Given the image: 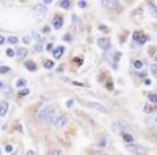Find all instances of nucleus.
<instances>
[{"label":"nucleus","instance_id":"1","mask_svg":"<svg viewBox=\"0 0 157 155\" xmlns=\"http://www.w3.org/2000/svg\"><path fill=\"white\" fill-rule=\"evenodd\" d=\"M38 118L43 122H52L55 118V109L52 106H46L38 112Z\"/></svg>","mask_w":157,"mask_h":155},{"label":"nucleus","instance_id":"2","mask_svg":"<svg viewBox=\"0 0 157 155\" xmlns=\"http://www.w3.org/2000/svg\"><path fill=\"white\" fill-rule=\"evenodd\" d=\"M125 148L130 153L135 155H147V153H148V149L146 147L137 144H127Z\"/></svg>","mask_w":157,"mask_h":155},{"label":"nucleus","instance_id":"3","mask_svg":"<svg viewBox=\"0 0 157 155\" xmlns=\"http://www.w3.org/2000/svg\"><path fill=\"white\" fill-rule=\"evenodd\" d=\"M111 129H112L113 132H116V133H123V132L129 130V125L125 121H117L112 124Z\"/></svg>","mask_w":157,"mask_h":155},{"label":"nucleus","instance_id":"4","mask_svg":"<svg viewBox=\"0 0 157 155\" xmlns=\"http://www.w3.org/2000/svg\"><path fill=\"white\" fill-rule=\"evenodd\" d=\"M84 105L86 107L92 108L101 113H107V108H106L103 104L98 103V102H84Z\"/></svg>","mask_w":157,"mask_h":155},{"label":"nucleus","instance_id":"5","mask_svg":"<svg viewBox=\"0 0 157 155\" xmlns=\"http://www.w3.org/2000/svg\"><path fill=\"white\" fill-rule=\"evenodd\" d=\"M67 123V118L64 115V114H60L59 116H57L55 119V125L58 128H63Z\"/></svg>","mask_w":157,"mask_h":155},{"label":"nucleus","instance_id":"6","mask_svg":"<svg viewBox=\"0 0 157 155\" xmlns=\"http://www.w3.org/2000/svg\"><path fill=\"white\" fill-rule=\"evenodd\" d=\"M98 45L102 49H108L110 47V40L108 38H98Z\"/></svg>","mask_w":157,"mask_h":155},{"label":"nucleus","instance_id":"7","mask_svg":"<svg viewBox=\"0 0 157 155\" xmlns=\"http://www.w3.org/2000/svg\"><path fill=\"white\" fill-rule=\"evenodd\" d=\"M64 52H65L64 46H61L60 45V46H57L56 48H54V50H52V56H54L55 59L58 60L64 55Z\"/></svg>","mask_w":157,"mask_h":155},{"label":"nucleus","instance_id":"8","mask_svg":"<svg viewBox=\"0 0 157 155\" xmlns=\"http://www.w3.org/2000/svg\"><path fill=\"white\" fill-rule=\"evenodd\" d=\"M35 12H36V14L38 16L43 17V16H45V14H46L47 9L44 4H37V6H35Z\"/></svg>","mask_w":157,"mask_h":155},{"label":"nucleus","instance_id":"9","mask_svg":"<svg viewBox=\"0 0 157 155\" xmlns=\"http://www.w3.org/2000/svg\"><path fill=\"white\" fill-rule=\"evenodd\" d=\"M63 23H64V20L61 16H57L55 17V19L52 20V26H54L55 29H60L61 27L63 26Z\"/></svg>","mask_w":157,"mask_h":155},{"label":"nucleus","instance_id":"10","mask_svg":"<svg viewBox=\"0 0 157 155\" xmlns=\"http://www.w3.org/2000/svg\"><path fill=\"white\" fill-rule=\"evenodd\" d=\"M102 4H103V6L107 7V9H110V10H115L116 7L120 6L118 1H113V0H109V1H102Z\"/></svg>","mask_w":157,"mask_h":155},{"label":"nucleus","instance_id":"11","mask_svg":"<svg viewBox=\"0 0 157 155\" xmlns=\"http://www.w3.org/2000/svg\"><path fill=\"white\" fill-rule=\"evenodd\" d=\"M24 66L29 72H36L37 70V65L34 61L32 60H27L24 62Z\"/></svg>","mask_w":157,"mask_h":155},{"label":"nucleus","instance_id":"12","mask_svg":"<svg viewBox=\"0 0 157 155\" xmlns=\"http://www.w3.org/2000/svg\"><path fill=\"white\" fill-rule=\"evenodd\" d=\"M9 111V103L7 102H0V116H4Z\"/></svg>","mask_w":157,"mask_h":155},{"label":"nucleus","instance_id":"13","mask_svg":"<svg viewBox=\"0 0 157 155\" xmlns=\"http://www.w3.org/2000/svg\"><path fill=\"white\" fill-rule=\"evenodd\" d=\"M32 36L38 42V44H42V43L45 41V38L43 37L42 35H40L38 32H36V30H33V32H32Z\"/></svg>","mask_w":157,"mask_h":155},{"label":"nucleus","instance_id":"14","mask_svg":"<svg viewBox=\"0 0 157 155\" xmlns=\"http://www.w3.org/2000/svg\"><path fill=\"white\" fill-rule=\"evenodd\" d=\"M27 54H29V50H27L26 48H23V47H20L16 52L17 58H18V59H24V58L27 56Z\"/></svg>","mask_w":157,"mask_h":155},{"label":"nucleus","instance_id":"15","mask_svg":"<svg viewBox=\"0 0 157 155\" xmlns=\"http://www.w3.org/2000/svg\"><path fill=\"white\" fill-rule=\"evenodd\" d=\"M121 137H123L124 141L127 144H132L134 141V137L131 135V134L127 133V132H123V133H121Z\"/></svg>","mask_w":157,"mask_h":155},{"label":"nucleus","instance_id":"16","mask_svg":"<svg viewBox=\"0 0 157 155\" xmlns=\"http://www.w3.org/2000/svg\"><path fill=\"white\" fill-rule=\"evenodd\" d=\"M148 6H149V10H150V12L152 13V15L157 17V6L156 4H154L153 2H149Z\"/></svg>","mask_w":157,"mask_h":155},{"label":"nucleus","instance_id":"17","mask_svg":"<svg viewBox=\"0 0 157 155\" xmlns=\"http://www.w3.org/2000/svg\"><path fill=\"white\" fill-rule=\"evenodd\" d=\"M26 84H27V81L25 80V79L21 78V79H19V80L17 81L16 86H17V87H19V88H24L25 86H26Z\"/></svg>","mask_w":157,"mask_h":155},{"label":"nucleus","instance_id":"18","mask_svg":"<svg viewBox=\"0 0 157 155\" xmlns=\"http://www.w3.org/2000/svg\"><path fill=\"white\" fill-rule=\"evenodd\" d=\"M70 6H71V2H70L69 0H63V1L60 2V6L64 10H68L70 7Z\"/></svg>","mask_w":157,"mask_h":155},{"label":"nucleus","instance_id":"19","mask_svg":"<svg viewBox=\"0 0 157 155\" xmlns=\"http://www.w3.org/2000/svg\"><path fill=\"white\" fill-rule=\"evenodd\" d=\"M43 66H44L45 69H52V68L55 66V63L52 62V60H46L44 62V64H43Z\"/></svg>","mask_w":157,"mask_h":155},{"label":"nucleus","instance_id":"20","mask_svg":"<svg viewBox=\"0 0 157 155\" xmlns=\"http://www.w3.org/2000/svg\"><path fill=\"white\" fill-rule=\"evenodd\" d=\"M143 37V34H141L140 32H138V30H135V32L133 33V35H132V39L134 40V41H136V42H138L139 41V39Z\"/></svg>","mask_w":157,"mask_h":155},{"label":"nucleus","instance_id":"21","mask_svg":"<svg viewBox=\"0 0 157 155\" xmlns=\"http://www.w3.org/2000/svg\"><path fill=\"white\" fill-rule=\"evenodd\" d=\"M7 42H9L10 44H17V43L19 42V39H18V37H16V36H10L7 38Z\"/></svg>","mask_w":157,"mask_h":155},{"label":"nucleus","instance_id":"22","mask_svg":"<svg viewBox=\"0 0 157 155\" xmlns=\"http://www.w3.org/2000/svg\"><path fill=\"white\" fill-rule=\"evenodd\" d=\"M143 65H144V63L141 62L140 60H135L133 62V66H134V68H136V69H141V68H143Z\"/></svg>","mask_w":157,"mask_h":155},{"label":"nucleus","instance_id":"23","mask_svg":"<svg viewBox=\"0 0 157 155\" xmlns=\"http://www.w3.org/2000/svg\"><path fill=\"white\" fill-rule=\"evenodd\" d=\"M148 100L150 101L151 103L156 104L157 103V95H155V93H150V95H148Z\"/></svg>","mask_w":157,"mask_h":155},{"label":"nucleus","instance_id":"24","mask_svg":"<svg viewBox=\"0 0 157 155\" xmlns=\"http://www.w3.org/2000/svg\"><path fill=\"white\" fill-rule=\"evenodd\" d=\"M106 144H107V138H106L105 136H102L100 139L98 141V145L100 147H105Z\"/></svg>","mask_w":157,"mask_h":155},{"label":"nucleus","instance_id":"25","mask_svg":"<svg viewBox=\"0 0 157 155\" xmlns=\"http://www.w3.org/2000/svg\"><path fill=\"white\" fill-rule=\"evenodd\" d=\"M144 111H145L146 113H152L153 112V107H152L151 105H149V104H146V105L144 106Z\"/></svg>","mask_w":157,"mask_h":155},{"label":"nucleus","instance_id":"26","mask_svg":"<svg viewBox=\"0 0 157 155\" xmlns=\"http://www.w3.org/2000/svg\"><path fill=\"white\" fill-rule=\"evenodd\" d=\"M11 70V67L10 66H0V73L3 75V73H6Z\"/></svg>","mask_w":157,"mask_h":155},{"label":"nucleus","instance_id":"27","mask_svg":"<svg viewBox=\"0 0 157 155\" xmlns=\"http://www.w3.org/2000/svg\"><path fill=\"white\" fill-rule=\"evenodd\" d=\"M150 70L154 76H156L157 77V64H152L150 66Z\"/></svg>","mask_w":157,"mask_h":155},{"label":"nucleus","instance_id":"28","mask_svg":"<svg viewBox=\"0 0 157 155\" xmlns=\"http://www.w3.org/2000/svg\"><path fill=\"white\" fill-rule=\"evenodd\" d=\"M29 93V89H27V88H23L22 90L19 91V95L21 96H26Z\"/></svg>","mask_w":157,"mask_h":155},{"label":"nucleus","instance_id":"29","mask_svg":"<svg viewBox=\"0 0 157 155\" xmlns=\"http://www.w3.org/2000/svg\"><path fill=\"white\" fill-rule=\"evenodd\" d=\"M147 40H148V37L146 36V35H143V37L139 39V41H138V44L139 45H144L145 43L147 42Z\"/></svg>","mask_w":157,"mask_h":155},{"label":"nucleus","instance_id":"30","mask_svg":"<svg viewBox=\"0 0 157 155\" xmlns=\"http://www.w3.org/2000/svg\"><path fill=\"white\" fill-rule=\"evenodd\" d=\"M6 52L7 57H10V58H12V57H14V56H15V50H13L12 48H7Z\"/></svg>","mask_w":157,"mask_h":155},{"label":"nucleus","instance_id":"31","mask_svg":"<svg viewBox=\"0 0 157 155\" xmlns=\"http://www.w3.org/2000/svg\"><path fill=\"white\" fill-rule=\"evenodd\" d=\"M121 54L120 52H116L114 56H113V61H114V62H118L121 59Z\"/></svg>","mask_w":157,"mask_h":155},{"label":"nucleus","instance_id":"32","mask_svg":"<svg viewBox=\"0 0 157 155\" xmlns=\"http://www.w3.org/2000/svg\"><path fill=\"white\" fill-rule=\"evenodd\" d=\"M22 42H23L24 44H29V43H30V37L29 36V35L23 36V38H22Z\"/></svg>","mask_w":157,"mask_h":155},{"label":"nucleus","instance_id":"33","mask_svg":"<svg viewBox=\"0 0 157 155\" xmlns=\"http://www.w3.org/2000/svg\"><path fill=\"white\" fill-rule=\"evenodd\" d=\"M35 49H36V52H43V45L42 44H36L35 45Z\"/></svg>","mask_w":157,"mask_h":155},{"label":"nucleus","instance_id":"34","mask_svg":"<svg viewBox=\"0 0 157 155\" xmlns=\"http://www.w3.org/2000/svg\"><path fill=\"white\" fill-rule=\"evenodd\" d=\"M73 61H75V63H77L78 66H81V65L83 64V62H84V61H83V59H81V58H75V59H73Z\"/></svg>","mask_w":157,"mask_h":155},{"label":"nucleus","instance_id":"35","mask_svg":"<svg viewBox=\"0 0 157 155\" xmlns=\"http://www.w3.org/2000/svg\"><path fill=\"white\" fill-rule=\"evenodd\" d=\"M4 149H6V151L7 152V153H11V152H13V149H14V148H13L12 145H6Z\"/></svg>","mask_w":157,"mask_h":155},{"label":"nucleus","instance_id":"36","mask_svg":"<svg viewBox=\"0 0 157 155\" xmlns=\"http://www.w3.org/2000/svg\"><path fill=\"white\" fill-rule=\"evenodd\" d=\"M106 88H107L108 90H112L113 89V83L111 82V81L110 82H108L107 84H106Z\"/></svg>","mask_w":157,"mask_h":155},{"label":"nucleus","instance_id":"37","mask_svg":"<svg viewBox=\"0 0 157 155\" xmlns=\"http://www.w3.org/2000/svg\"><path fill=\"white\" fill-rule=\"evenodd\" d=\"M54 44L52 43H48V44L46 45V49H47V52H52L54 50Z\"/></svg>","mask_w":157,"mask_h":155},{"label":"nucleus","instance_id":"38","mask_svg":"<svg viewBox=\"0 0 157 155\" xmlns=\"http://www.w3.org/2000/svg\"><path fill=\"white\" fill-rule=\"evenodd\" d=\"M73 104H75V101H73V100H68V101L66 102V106H67L68 108L72 107Z\"/></svg>","mask_w":157,"mask_h":155},{"label":"nucleus","instance_id":"39","mask_svg":"<svg viewBox=\"0 0 157 155\" xmlns=\"http://www.w3.org/2000/svg\"><path fill=\"white\" fill-rule=\"evenodd\" d=\"M78 7H81V9H84V7H86V1H78Z\"/></svg>","mask_w":157,"mask_h":155},{"label":"nucleus","instance_id":"40","mask_svg":"<svg viewBox=\"0 0 157 155\" xmlns=\"http://www.w3.org/2000/svg\"><path fill=\"white\" fill-rule=\"evenodd\" d=\"M72 84H73V85H75V86H86V84H84V83H80V82H77V81H73Z\"/></svg>","mask_w":157,"mask_h":155},{"label":"nucleus","instance_id":"41","mask_svg":"<svg viewBox=\"0 0 157 155\" xmlns=\"http://www.w3.org/2000/svg\"><path fill=\"white\" fill-rule=\"evenodd\" d=\"M63 40H66V41H70V40H71V36H70L69 34H67L66 36L63 37Z\"/></svg>","mask_w":157,"mask_h":155},{"label":"nucleus","instance_id":"42","mask_svg":"<svg viewBox=\"0 0 157 155\" xmlns=\"http://www.w3.org/2000/svg\"><path fill=\"white\" fill-rule=\"evenodd\" d=\"M151 84H152V81L150 80V79H146V80H145V85L146 86H150Z\"/></svg>","mask_w":157,"mask_h":155},{"label":"nucleus","instance_id":"43","mask_svg":"<svg viewBox=\"0 0 157 155\" xmlns=\"http://www.w3.org/2000/svg\"><path fill=\"white\" fill-rule=\"evenodd\" d=\"M52 155H61V150H55Z\"/></svg>","mask_w":157,"mask_h":155},{"label":"nucleus","instance_id":"44","mask_svg":"<svg viewBox=\"0 0 157 155\" xmlns=\"http://www.w3.org/2000/svg\"><path fill=\"white\" fill-rule=\"evenodd\" d=\"M4 42H6V38L3 36H0V45H2Z\"/></svg>","mask_w":157,"mask_h":155},{"label":"nucleus","instance_id":"45","mask_svg":"<svg viewBox=\"0 0 157 155\" xmlns=\"http://www.w3.org/2000/svg\"><path fill=\"white\" fill-rule=\"evenodd\" d=\"M52 3V0H44V4H50Z\"/></svg>","mask_w":157,"mask_h":155},{"label":"nucleus","instance_id":"46","mask_svg":"<svg viewBox=\"0 0 157 155\" xmlns=\"http://www.w3.org/2000/svg\"><path fill=\"white\" fill-rule=\"evenodd\" d=\"M26 155H34V151H30V150H29V151L27 152Z\"/></svg>","mask_w":157,"mask_h":155},{"label":"nucleus","instance_id":"47","mask_svg":"<svg viewBox=\"0 0 157 155\" xmlns=\"http://www.w3.org/2000/svg\"><path fill=\"white\" fill-rule=\"evenodd\" d=\"M3 86H4V85H3V83H2L1 81H0V90H1L2 88H3Z\"/></svg>","mask_w":157,"mask_h":155},{"label":"nucleus","instance_id":"48","mask_svg":"<svg viewBox=\"0 0 157 155\" xmlns=\"http://www.w3.org/2000/svg\"><path fill=\"white\" fill-rule=\"evenodd\" d=\"M155 61L157 62V54H156V56H155Z\"/></svg>","mask_w":157,"mask_h":155},{"label":"nucleus","instance_id":"49","mask_svg":"<svg viewBox=\"0 0 157 155\" xmlns=\"http://www.w3.org/2000/svg\"><path fill=\"white\" fill-rule=\"evenodd\" d=\"M155 121H156V123H157V116H156V118H155Z\"/></svg>","mask_w":157,"mask_h":155},{"label":"nucleus","instance_id":"50","mask_svg":"<svg viewBox=\"0 0 157 155\" xmlns=\"http://www.w3.org/2000/svg\"><path fill=\"white\" fill-rule=\"evenodd\" d=\"M0 155H1V150H0Z\"/></svg>","mask_w":157,"mask_h":155}]
</instances>
